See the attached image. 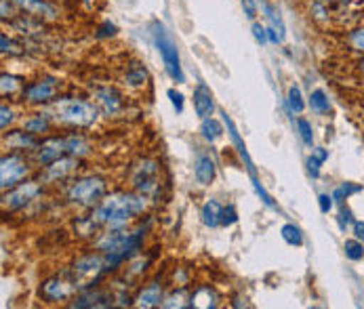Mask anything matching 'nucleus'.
Here are the masks:
<instances>
[{"instance_id":"57","label":"nucleus","mask_w":364,"mask_h":309,"mask_svg":"<svg viewBox=\"0 0 364 309\" xmlns=\"http://www.w3.org/2000/svg\"><path fill=\"white\" fill-rule=\"evenodd\" d=\"M360 116L364 118V93H363V97H360Z\"/></svg>"},{"instance_id":"13","label":"nucleus","mask_w":364,"mask_h":309,"mask_svg":"<svg viewBox=\"0 0 364 309\" xmlns=\"http://www.w3.org/2000/svg\"><path fill=\"white\" fill-rule=\"evenodd\" d=\"M91 99L100 107L104 118H118L127 109V97L120 89L112 85H100L91 91Z\"/></svg>"},{"instance_id":"48","label":"nucleus","mask_w":364,"mask_h":309,"mask_svg":"<svg viewBox=\"0 0 364 309\" xmlns=\"http://www.w3.org/2000/svg\"><path fill=\"white\" fill-rule=\"evenodd\" d=\"M168 99H171V105H173V109L177 112V114H181L183 112V105H186V99H183V95L177 91V89H168Z\"/></svg>"},{"instance_id":"30","label":"nucleus","mask_w":364,"mask_h":309,"mask_svg":"<svg viewBox=\"0 0 364 309\" xmlns=\"http://www.w3.org/2000/svg\"><path fill=\"white\" fill-rule=\"evenodd\" d=\"M308 107L312 112L314 116H320V118H328L333 114V103H331V97L324 89L316 87L310 91L308 95Z\"/></svg>"},{"instance_id":"49","label":"nucleus","mask_w":364,"mask_h":309,"mask_svg":"<svg viewBox=\"0 0 364 309\" xmlns=\"http://www.w3.org/2000/svg\"><path fill=\"white\" fill-rule=\"evenodd\" d=\"M335 205H337V202H335L333 194H320V196H318V208H320L322 215H328Z\"/></svg>"},{"instance_id":"18","label":"nucleus","mask_w":364,"mask_h":309,"mask_svg":"<svg viewBox=\"0 0 364 309\" xmlns=\"http://www.w3.org/2000/svg\"><path fill=\"white\" fill-rule=\"evenodd\" d=\"M13 2L19 9V13L41 19L45 23L59 21L61 17V9L55 0H13Z\"/></svg>"},{"instance_id":"40","label":"nucleus","mask_w":364,"mask_h":309,"mask_svg":"<svg viewBox=\"0 0 364 309\" xmlns=\"http://www.w3.org/2000/svg\"><path fill=\"white\" fill-rule=\"evenodd\" d=\"M0 51L2 55L6 57H19V55H23V45L21 43H15V38L13 36H9L6 32H2V36H0Z\"/></svg>"},{"instance_id":"20","label":"nucleus","mask_w":364,"mask_h":309,"mask_svg":"<svg viewBox=\"0 0 364 309\" xmlns=\"http://www.w3.org/2000/svg\"><path fill=\"white\" fill-rule=\"evenodd\" d=\"M120 85L127 91H144V89H148L150 87V72H148V67L141 61H137V59L124 63V70L120 74Z\"/></svg>"},{"instance_id":"1","label":"nucleus","mask_w":364,"mask_h":309,"mask_svg":"<svg viewBox=\"0 0 364 309\" xmlns=\"http://www.w3.org/2000/svg\"><path fill=\"white\" fill-rule=\"evenodd\" d=\"M152 225V219L146 223L139 221L135 227H124V229H104L91 244L95 251L105 255V271L107 276L122 269L131 259L141 255L144 251V240L146 234Z\"/></svg>"},{"instance_id":"16","label":"nucleus","mask_w":364,"mask_h":309,"mask_svg":"<svg viewBox=\"0 0 364 309\" xmlns=\"http://www.w3.org/2000/svg\"><path fill=\"white\" fill-rule=\"evenodd\" d=\"M19 126L23 131H28V133L43 139V137L51 135L55 126H57V122H55V118H53L51 112L47 107H32L28 114H23L19 118Z\"/></svg>"},{"instance_id":"4","label":"nucleus","mask_w":364,"mask_h":309,"mask_svg":"<svg viewBox=\"0 0 364 309\" xmlns=\"http://www.w3.org/2000/svg\"><path fill=\"white\" fill-rule=\"evenodd\" d=\"M109 192V181L100 173H82L74 175L63 185V202L76 210H91L104 200Z\"/></svg>"},{"instance_id":"7","label":"nucleus","mask_w":364,"mask_h":309,"mask_svg":"<svg viewBox=\"0 0 364 309\" xmlns=\"http://www.w3.org/2000/svg\"><path fill=\"white\" fill-rule=\"evenodd\" d=\"M78 291L80 288H78L76 280L72 278L70 269L65 267L63 271L51 273V276L41 280V284H38V299L45 305H68Z\"/></svg>"},{"instance_id":"25","label":"nucleus","mask_w":364,"mask_h":309,"mask_svg":"<svg viewBox=\"0 0 364 309\" xmlns=\"http://www.w3.org/2000/svg\"><path fill=\"white\" fill-rule=\"evenodd\" d=\"M192 105H194V112H196V116H198L200 120L215 116V109H217V105H215V95H213V91L208 89L205 82H198V85H196V89H194V93H192Z\"/></svg>"},{"instance_id":"44","label":"nucleus","mask_w":364,"mask_h":309,"mask_svg":"<svg viewBox=\"0 0 364 309\" xmlns=\"http://www.w3.org/2000/svg\"><path fill=\"white\" fill-rule=\"evenodd\" d=\"M114 36H116V26L112 21H107V19L95 28V38H100V40H107V38H114Z\"/></svg>"},{"instance_id":"28","label":"nucleus","mask_w":364,"mask_h":309,"mask_svg":"<svg viewBox=\"0 0 364 309\" xmlns=\"http://www.w3.org/2000/svg\"><path fill=\"white\" fill-rule=\"evenodd\" d=\"M65 150H68V156L85 160L93 152V141L82 131H68L65 133Z\"/></svg>"},{"instance_id":"45","label":"nucleus","mask_w":364,"mask_h":309,"mask_svg":"<svg viewBox=\"0 0 364 309\" xmlns=\"http://www.w3.org/2000/svg\"><path fill=\"white\" fill-rule=\"evenodd\" d=\"M251 32H253V38L257 40V45H269V40H267V30H265V23H261V21H253L251 23Z\"/></svg>"},{"instance_id":"56","label":"nucleus","mask_w":364,"mask_h":309,"mask_svg":"<svg viewBox=\"0 0 364 309\" xmlns=\"http://www.w3.org/2000/svg\"><path fill=\"white\" fill-rule=\"evenodd\" d=\"M306 2H324V4H335L337 0H306Z\"/></svg>"},{"instance_id":"9","label":"nucleus","mask_w":364,"mask_h":309,"mask_svg":"<svg viewBox=\"0 0 364 309\" xmlns=\"http://www.w3.org/2000/svg\"><path fill=\"white\" fill-rule=\"evenodd\" d=\"M36 164L30 154L23 152H4L0 158V190L6 192L21 181L30 179L32 173H36Z\"/></svg>"},{"instance_id":"58","label":"nucleus","mask_w":364,"mask_h":309,"mask_svg":"<svg viewBox=\"0 0 364 309\" xmlns=\"http://www.w3.org/2000/svg\"><path fill=\"white\" fill-rule=\"evenodd\" d=\"M80 2H82V4H85L87 9H91V0H80Z\"/></svg>"},{"instance_id":"23","label":"nucleus","mask_w":364,"mask_h":309,"mask_svg":"<svg viewBox=\"0 0 364 309\" xmlns=\"http://www.w3.org/2000/svg\"><path fill=\"white\" fill-rule=\"evenodd\" d=\"M306 15L316 28L328 30L337 28V17H335V6L324 4V2H306Z\"/></svg>"},{"instance_id":"36","label":"nucleus","mask_w":364,"mask_h":309,"mask_svg":"<svg viewBox=\"0 0 364 309\" xmlns=\"http://www.w3.org/2000/svg\"><path fill=\"white\" fill-rule=\"evenodd\" d=\"M295 126H297V135H299L301 143H304L306 148H314L312 120H310V118H306V116H297V120H295Z\"/></svg>"},{"instance_id":"35","label":"nucleus","mask_w":364,"mask_h":309,"mask_svg":"<svg viewBox=\"0 0 364 309\" xmlns=\"http://www.w3.org/2000/svg\"><path fill=\"white\" fill-rule=\"evenodd\" d=\"M360 192H363V185H360V183L343 181V183H339L331 194H333V198H335L337 205H346L352 196H356V194H360Z\"/></svg>"},{"instance_id":"24","label":"nucleus","mask_w":364,"mask_h":309,"mask_svg":"<svg viewBox=\"0 0 364 309\" xmlns=\"http://www.w3.org/2000/svg\"><path fill=\"white\" fill-rule=\"evenodd\" d=\"M221 116H223V124H225V129H228V135H230V139H232V148L236 150L238 158L245 162V166H247V170H249L251 179H255V177H257V168H255V164H253L251 156H249V152H247V146H245V141H242V137H240V133H238V129H236L234 120H232L228 114H221Z\"/></svg>"},{"instance_id":"26","label":"nucleus","mask_w":364,"mask_h":309,"mask_svg":"<svg viewBox=\"0 0 364 309\" xmlns=\"http://www.w3.org/2000/svg\"><path fill=\"white\" fill-rule=\"evenodd\" d=\"M219 305H221V295L217 293L215 286H210V284H198L196 288H192L190 308L217 309Z\"/></svg>"},{"instance_id":"14","label":"nucleus","mask_w":364,"mask_h":309,"mask_svg":"<svg viewBox=\"0 0 364 309\" xmlns=\"http://www.w3.org/2000/svg\"><path fill=\"white\" fill-rule=\"evenodd\" d=\"M68 156V150H65V133L59 135V133H51L47 137L41 139L38 148L32 152V160L36 164V168H43V166H49L51 162L59 160Z\"/></svg>"},{"instance_id":"22","label":"nucleus","mask_w":364,"mask_h":309,"mask_svg":"<svg viewBox=\"0 0 364 309\" xmlns=\"http://www.w3.org/2000/svg\"><path fill=\"white\" fill-rule=\"evenodd\" d=\"M341 47L354 59H364V23L356 21L341 30Z\"/></svg>"},{"instance_id":"50","label":"nucleus","mask_w":364,"mask_h":309,"mask_svg":"<svg viewBox=\"0 0 364 309\" xmlns=\"http://www.w3.org/2000/svg\"><path fill=\"white\" fill-rule=\"evenodd\" d=\"M322 164H324V162H320V160H318V158H314L312 154L308 156V162H306V166H308V173H310V177H312V179H318V177H320Z\"/></svg>"},{"instance_id":"8","label":"nucleus","mask_w":364,"mask_h":309,"mask_svg":"<svg viewBox=\"0 0 364 309\" xmlns=\"http://www.w3.org/2000/svg\"><path fill=\"white\" fill-rule=\"evenodd\" d=\"M70 273L72 278L76 280L78 288L85 291V288H91V286H97L104 278H107V271H105V255L100 251H89V253H82L70 263Z\"/></svg>"},{"instance_id":"27","label":"nucleus","mask_w":364,"mask_h":309,"mask_svg":"<svg viewBox=\"0 0 364 309\" xmlns=\"http://www.w3.org/2000/svg\"><path fill=\"white\" fill-rule=\"evenodd\" d=\"M217 177V162L213 160V156L207 154V152H200L196 154V160H194V179L198 185L203 188H208Z\"/></svg>"},{"instance_id":"32","label":"nucleus","mask_w":364,"mask_h":309,"mask_svg":"<svg viewBox=\"0 0 364 309\" xmlns=\"http://www.w3.org/2000/svg\"><path fill=\"white\" fill-rule=\"evenodd\" d=\"M26 87V78L17 76V74H11V72H2L0 74V93L4 99H15V97H21V91Z\"/></svg>"},{"instance_id":"37","label":"nucleus","mask_w":364,"mask_h":309,"mask_svg":"<svg viewBox=\"0 0 364 309\" xmlns=\"http://www.w3.org/2000/svg\"><path fill=\"white\" fill-rule=\"evenodd\" d=\"M280 236L289 246H304V234L295 223H284L280 227Z\"/></svg>"},{"instance_id":"15","label":"nucleus","mask_w":364,"mask_h":309,"mask_svg":"<svg viewBox=\"0 0 364 309\" xmlns=\"http://www.w3.org/2000/svg\"><path fill=\"white\" fill-rule=\"evenodd\" d=\"M112 305H116V295L109 288H102L100 284L91 286V288H85V291H78L74 295V299L68 303V308L74 309L112 308Z\"/></svg>"},{"instance_id":"34","label":"nucleus","mask_w":364,"mask_h":309,"mask_svg":"<svg viewBox=\"0 0 364 309\" xmlns=\"http://www.w3.org/2000/svg\"><path fill=\"white\" fill-rule=\"evenodd\" d=\"M287 107L295 116H301L306 112V107H308V99L304 97L301 89L297 85H291L289 91H287Z\"/></svg>"},{"instance_id":"12","label":"nucleus","mask_w":364,"mask_h":309,"mask_svg":"<svg viewBox=\"0 0 364 309\" xmlns=\"http://www.w3.org/2000/svg\"><path fill=\"white\" fill-rule=\"evenodd\" d=\"M80 158H74V156H63L59 160L51 162L49 166H43L36 170L38 179L45 183V185H65L74 175H78V168H80Z\"/></svg>"},{"instance_id":"2","label":"nucleus","mask_w":364,"mask_h":309,"mask_svg":"<svg viewBox=\"0 0 364 309\" xmlns=\"http://www.w3.org/2000/svg\"><path fill=\"white\" fill-rule=\"evenodd\" d=\"M150 198L135 190H112L95 208H91V217L102 229H124L131 227L141 215L148 210Z\"/></svg>"},{"instance_id":"39","label":"nucleus","mask_w":364,"mask_h":309,"mask_svg":"<svg viewBox=\"0 0 364 309\" xmlns=\"http://www.w3.org/2000/svg\"><path fill=\"white\" fill-rule=\"evenodd\" d=\"M15 124H17V109H15V105L4 102L0 105V129H2V133L9 129H15Z\"/></svg>"},{"instance_id":"55","label":"nucleus","mask_w":364,"mask_h":309,"mask_svg":"<svg viewBox=\"0 0 364 309\" xmlns=\"http://www.w3.org/2000/svg\"><path fill=\"white\" fill-rule=\"evenodd\" d=\"M358 63H356V70H358V74H360V78H364V59H356Z\"/></svg>"},{"instance_id":"17","label":"nucleus","mask_w":364,"mask_h":309,"mask_svg":"<svg viewBox=\"0 0 364 309\" xmlns=\"http://www.w3.org/2000/svg\"><path fill=\"white\" fill-rule=\"evenodd\" d=\"M259 15L265 23L269 45H282L287 38V26H284V19H282L278 6L272 4L269 0H259Z\"/></svg>"},{"instance_id":"41","label":"nucleus","mask_w":364,"mask_h":309,"mask_svg":"<svg viewBox=\"0 0 364 309\" xmlns=\"http://www.w3.org/2000/svg\"><path fill=\"white\" fill-rule=\"evenodd\" d=\"M354 215H352V210H350V206L348 205H339V215H337V223H339V227H341V232L346 234L348 229H352V225H354Z\"/></svg>"},{"instance_id":"47","label":"nucleus","mask_w":364,"mask_h":309,"mask_svg":"<svg viewBox=\"0 0 364 309\" xmlns=\"http://www.w3.org/2000/svg\"><path fill=\"white\" fill-rule=\"evenodd\" d=\"M240 4H242L245 15H247L251 21H255L257 15H259V0H240Z\"/></svg>"},{"instance_id":"10","label":"nucleus","mask_w":364,"mask_h":309,"mask_svg":"<svg viewBox=\"0 0 364 309\" xmlns=\"http://www.w3.org/2000/svg\"><path fill=\"white\" fill-rule=\"evenodd\" d=\"M152 40L156 45L158 53H160L164 72L171 76V80L181 85L186 80V76H183V70H181V59H179L177 45H175V40L171 38V34L166 32V28L160 21L152 23Z\"/></svg>"},{"instance_id":"3","label":"nucleus","mask_w":364,"mask_h":309,"mask_svg":"<svg viewBox=\"0 0 364 309\" xmlns=\"http://www.w3.org/2000/svg\"><path fill=\"white\" fill-rule=\"evenodd\" d=\"M47 109L51 112L57 126H63L68 131H89L102 118V112L95 105V102L80 97V95H63L61 93Z\"/></svg>"},{"instance_id":"38","label":"nucleus","mask_w":364,"mask_h":309,"mask_svg":"<svg viewBox=\"0 0 364 309\" xmlns=\"http://www.w3.org/2000/svg\"><path fill=\"white\" fill-rule=\"evenodd\" d=\"M343 253H346V259L352 261V263H358L364 259V242L358 240V238H348L343 242Z\"/></svg>"},{"instance_id":"42","label":"nucleus","mask_w":364,"mask_h":309,"mask_svg":"<svg viewBox=\"0 0 364 309\" xmlns=\"http://www.w3.org/2000/svg\"><path fill=\"white\" fill-rule=\"evenodd\" d=\"M253 181V190H255V194H257V198H259L263 206H267V208H272V210H278V205L274 202V198L265 192V188L261 185L259 177H255V179H251Z\"/></svg>"},{"instance_id":"19","label":"nucleus","mask_w":364,"mask_h":309,"mask_svg":"<svg viewBox=\"0 0 364 309\" xmlns=\"http://www.w3.org/2000/svg\"><path fill=\"white\" fill-rule=\"evenodd\" d=\"M41 143V137L23 131L21 126L19 129H9L2 133V146L11 152H23V154H30L38 148Z\"/></svg>"},{"instance_id":"53","label":"nucleus","mask_w":364,"mask_h":309,"mask_svg":"<svg viewBox=\"0 0 364 309\" xmlns=\"http://www.w3.org/2000/svg\"><path fill=\"white\" fill-rule=\"evenodd\" d=\"M363 0H337L339 6H346V9H356Z\"/></svg>"},{"instance_id":"5","label":"nucleus","mask_w":364,"mask_h":309,"mask_svg":"<svg viewBox=\"0 0 364 309\" xmlns=\"http://www.w3.org/2000/svg\"><path fill=\"white\" fill-rule=\"evenodd\" d=\"M127 183L131 190L144 194L150 200H156L162 192V164L152 156L137 158L129 168Z\"/></svg>"},{"instance_id":"33","label":"nucleus","mask_w":364,"mask_h":309,"mask_svg":"<svg viewBox=\"0 0 364 309\" xmlns=\"http://www.w3.org/2000/svg\"><path fill=\"white\" fill-rule=\"evenodd\" d=\"M223 135H225V124H223V120H217V118H205L203 122H200V137L207 141L208 146H215L219 139H223Z\"/></svg>"},{"instance_id":"21","label":"nucleus","mask_w":364,"mask_h":309,"mask_svg":"<svg viewBox=\"0 0 364 309\" xmlns=\"http://www.w3.org/2000/svg\"><path fill=\"white\" fill-rule=\"evenodd\" d=\"M164 295H166L164 284L160 280H150L133 295V305L139 309L160 308L164 301Z\"/></svg>"},{"instance_id":"6","label":"nucleus","mask_w":364,"mask_h":309,"mask_svg":"<svg viewBox=\"0 0 364 309\" xmlns=\"http://www.w3.org/2000/svg\"><path fill=\"white\" fill-rule=\"evenodd\" d=\"M63 91V80L55 74H41L32 80H26L19 102L28 107H49Z\"/></svg>"},{"instance_id":"52","label":"nucleus","mask_w":364,"mask_h":309,"mask_svg":"<svg viewBox=\"0 0 364 309\" xmlns=\"http://www.w3.org/2000/svg\"><path fill=\"white\" fill-rule=\"evenodd\" d=\"M312 156L318 158L320 162H326L328 160V150L326 148H312Z\"/></svg>"},{"instance_id":"51","label":"nucleus","mask_w":364,"mask_h":309,"mask_svg":"<svg viewBox=\"0 0 364 309\" xmlns=\"http://www.w3.org/2000/svg\"><path fill=\"white\" fill-rule=\"evenodd\" d=\"M352 234H354V238H358V240H363L364 242V221H354Z\"/></svg>"},{"instance_id":"46","label":"nucleus","mask_w":364,"mask_h":309,"mask_svg":"<svg viewBox=\"0 0 364 309\" xmlns=\"http://www.w3.org/2000/svg\"><path fill=\"white\" fill-rule=\"evenodd\" d=\"M234 223H238V210L234 205L223 206V217H221V227H232Z\"/></svg>"},{"instance_id":"43","label":"nucleus","mask_w":364,"mask_h":309,"mask_svg":"<svg viewBox=\"0 0 364 309\" xmlns=\"http://www.w3.org/2000/svg\"><path fill=\"white\" fill-rule=\"evenodd\" d=\"M19 15V9L15 6L13 0H0V17L4 23H11Z\"/></svg>"},{"instance_id":"31","label":"nucleus","mask_w":364,"mask_h":309,"mask_svg":"<svg viewBox=\"0 0 364 309\" xmlns=\"http://www.w3.org/2000/svg\"><path fill=\"white\" fill-rule=\"evenodd\" d=\"M221 217H223V205L217 198H207L200 206V221L205 227H221Z\"/></svg>"},{"instance_id":"29","label":"nucleus","mask_w":364,"mask_h":309,"mask_svg":"<svg viewBox=\"0 0 364 309\" xmlns=\"http://www.w3.org/2000/svg\"><path fill=\"white\" fill-rule=\"evenodd\" d=\"M190 297H192V288L190 284H175L173 291H168L164 295V301H162V309H186L190 308Z\"/></svg>"},{"instance_id":"54","label":"nucleus","mask_w":364,"mask_h":309,"mask_svg":"<svg viewBox=\"0 0 364 309\" xmlns=\"http://www.w3.org/2000/svg\"><path fill=\"white\" fill-rule=\"evenodd\" d=\"M356 15H358V21H363L364 23V0L356 6Z\"/></svg>"},{"instance_id":"11","label":"nucleus","mask_w":364,"mask_h":309,"mask_svg":"<svg viewBox=\"0 0 364 309\" xmlns=\"http://www.w3.org/2000/svg\"><path fill=\"white\" fill-rule=\"evenodd\" d=\"M45 194V183L41 179H26L19 185L2 192V210L4 212H21L36 205Z\"/></svg>"}]
</instances>
